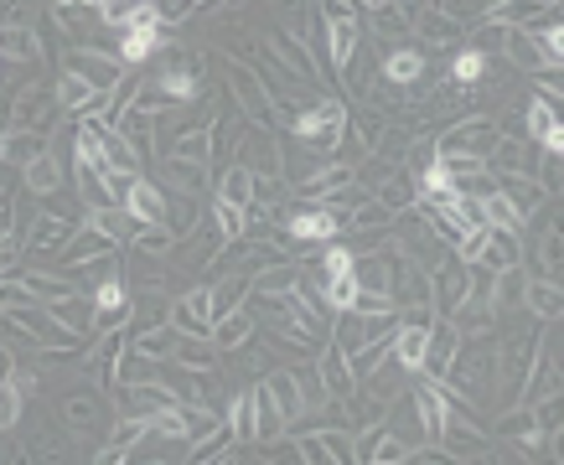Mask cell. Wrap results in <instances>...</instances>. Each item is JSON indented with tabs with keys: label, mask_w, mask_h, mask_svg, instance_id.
Segmentation results:
<instances>
[{
	"label": "cell",
	"mask_w": 564,
	"mask_h": 465,
	"mask_svg": "<svg viewBox=\"0 0 564 465\" xmlns=\"http://www.w3.org/2000/svg\"><path fill=\"white\" fill-rule=\"evenodd\" d=\"M0 315H5V321H11L26 342H37V347H47V351H79V347H89L79 331H68L58 315H52L47 306H37V300H32V306H16V310H0Z\"/></svg>",
	"instance_id": "1"
},
{
	"label": "cell",
	"mask_w": 564,
	"mask_h": 465,
	"mask_svg": "<svg viewBox=\"0 0 564 465\" xmlns=\"http://www.w3.org/2000/svg\"><path fill=\"white\" fill-rule=\"evenodd\" d=\"M321 21H327V62L337 73H348L357 47H363V26H357V11L342 5V0H321Z\"/></svg>",
	"instance_id": "2"
},
{
	"label": "cell",
	"mask_w": 564,
	"mask_h": 465,
	"mask_svg": "<svg viewBox=\"0 0 564 465\" xmlns=\"http://www.w3.org/2000/svg\"><path fill=\"white\" fill-rule=\"evenodd\" d=\"M492 140H497V124H486V119H461L456 130H446V135L430 140V145H435V160H486Z\"/></svg>",
	"instance_id": "3"
},
{
	"label": "cell",
	"mask_w": 564,
	"mask_h": 465,
	"mask_svg": "<svg viewBox=\"0 0 564 465\" xmlns=\"http://www.w3.org/2000/svg\"><path fill=\"white\" fill-rule=\"evenodd\" d=\"M62 73L83 78V83H94V88H115L119 78H125V62H119L115 47H73L68 62H62Z\"/></svg>",
	"instance_id": "4"
},
{
	"label": "cell",
	"mask_w": 564,
	"mask_h": 465,
	"mask_svg": "<svg viewBox=\"0 0 564 465\" xmlns=\"http://www.w3.org/2000/svg\"><path fill=\"white\" fill-rule=\"evenodd\" d=\"M228 78H234V98L244 104V115H249V124H259V130H274V119H280V109L270 104V94H265V83H259V73H249L244 62H228Z\"/></svg>",
	"instance_id": "5"
},
{
	"label": "cell",
	"mask_w": 564,
	"mask_h": 465,
	"mask_svg": "<svg viewBox=\"0 0 564 465\" xmlns=\"http://www.w3.org/2000/svg\"><path fill=\"white\" fill-rule=\"evenodd\" d=\"M337 233H342V223H337V213L327 202H301V213L285 217V238L291 243H331Z\"/></svg>",
	"instance_id": "6"
},
{
	"label": "cell",
	"mask_w": 564,
	"mask_h": 465,
	"mask_svg": "<svg viewBox=\"0 0 564 465\" xmlns=\"http://www.w3.org/2000/svg\"><path fill=\"white\" fill-rule=\"evenodd\" d=\"M471 264H486V270H513V264H524V243H518V228H497V223H486L477 233V259Z\"/></svg>",
	"instance_id": "7"
},
{
	"label": "cell",
	"mask_w": 564,
	"mask_h": 465,
	"mask_svg": "<svg viewBox=\"0 0 564 465\" xmlns=\"http://www.w3.org/2000/svg\"><path fill=\"white\" fill-rule=\"evenodd\" d=\"M316 378H321V388H327L337 404H352V398H357V372H352L348 351L337 347V342L316 351Z\"/></svg>",
	"instance_id": "8"
},
{
	"label": "cell",
	"mask_w": 564,
	"mask_h": 465,
	"mask_svg": "<svg viewBox=\"0 0 564 465\" xmlns=\"http://www.w3.org/2000/svg\"><path fill=\"white\" fill-rule=\"evenodd\" d=\"M125 213L136 217L140 228H166V192H161L156 181L136 176L130 192H125Z\"/></svg>",
	"instance_id": "9"
},
{
	"label": "cell",
	"mask_w": 564,
	"mask_h": 465,
	"mask_svg": "<svg viewBox=\"0 0 564 465\" xmlns=\"http://www.w3.org/2000/svg\"><path fill=\"white\" fill-rule=\"evenodd\" d=\"M115 393H119V414H136V419H156L161 408L172 404V388L140 383V378H125Z\"/></svg>",
	"instance_id": "10"
},
{
	"label": "cell",
	"mask_w": 564,
	"mask_h": 465,
	"mask_svg": "<svg viewBox=\"0 0 564 465\" xmlns=\"http://www.w3.org/2000/svg\"><path fill=\"white\" fill-rule=\"evenodd\" d=\"M73 233H79V223H73V217L42 213V217H32V228H26V249H37L42 259H58V249L73 238Z\"/></svg>",
	"instance_id": "11"
},
{
	"label": "cell",
	"mask_w": 564,
	"mask_h": 465,
	"mask_svg": "<svg viewBox=\"0 0 564 465\" xmlns=\"http://www.w3.org/2000/svg\"><path fill=\"white\" fill-rule=\"evenodd\" d=\"M528 135L544 145L549 160H560L564 155V130H560V104H549V98L533 94V104H528Z\"/></svg>",
	"instance_id": "12"
},
{
	"label": "cell",
	"mask_w": 564,
	"mask_h": 465,
	"mask_svg": "<svg viewBox=\"0 0 564 465\" xmlns=\"http://www.w3.org/2000/svg\"><path fill=\"white\" fill-rule=\"evenodd\" d=\"M430 326H435V321H430ZM430 326H425V321H404V315H399V326H393V342H389V357H393V362H399L404 372H420V362H425Z\"/></svg>",
	"instance_id": "13"
},
{
	"label": "cell",
	"mask_w": 564,
	"mask_h": 465,
	"mask_svg": "<svg viewBox=\"0 0 564 465\" xmlns=\"http://www.w3.org/2000/svg\"><path fill=\"white\" fill-rule=\"evenodd\" d=\"M47 130H21V124H0V166H26L47 151Z\"/></svg>",
	"instance_id": "14"
},
{
	"label": "cell",
	"mask_w": 564,
	"mask_h": 465,
	"mask_svg": "<svg viewBox=\"0 0 564 465\" xmlns=\"http://www.w3.org/2000/svg\"><path fill=\"white\" fill-rule=\"evenodd\" d=\"M161 181H166V196H202L208 192V166L197 160H176V155H161Z\"/></svg>",
	"instance_id": "15"
},
{
	"label": "cell",
	"mask_w": 564,
	"mask_h": 465,
	"mask_svg": "<svg viewBox=\"0 0 564 465\" xmlns=\"http://www.w3.org/2000/svg\"><path fill=\"white\" fill-rule=\"evenodd\" d=\"M234 160H238V166H249L254 176H280V171H285V155L274 151L270 130H254V135L238 140V155H234Z\"/></svg>",
	"instance_id": "16"
},
{
	"label": "cell",
	"mask_w": 564,
	"mask_h": 465,
	"mask_svg": "<svg viewBox=\"0 0 564 465\" xmlns=\"http://www.w3.org/2000/svg\"><path fill=\"white\" fill-rule=\"evenodd\" d=\"M104 253H115V243H109L98 228L83 223V233H73V238L58 249V270H83V264H94V259H104Z\"/></svg>",
	"instance_id": "17"
},
{
	"label": "cell",
	"mask_w": 564,
	"mask_h": 465,
	"mask_svg": "<svg viewBox=\"0 0 564 465\" xmlns=\"http://www.w3.org/2000/svg\"><path fill=\"white\" fill-rule=\"evenodd\" d=\"M213 151H218L213 124H187V130H176V135L166 140V151L161 155H176V160H197V166H208Z\"/></svg>",
	"instance_id": "18"
},
{
	"label": "cell",
	"mask_w": 564,
	"mask_h": 465,
	"mask_svg": "<svg viewBox=\"0 0 564 465\" xmlns=\"http://www.w3.org/2000/svg\"><path fill=\"white\" fill-rule=\"evenodd\" d=\"M352 181H357V171H352V166H321L316 176H306V181H295L291 192L301 196V202H327V196L348 192Z\"/></svg>",
	"instance_id": "19"
},
{
	"label": "cell",
	"mask_w": 564,
	"mask_h": 465,
	"mask_svg": "<svg viewBox=\"0 0 564 465\" xmlns=\"http://www.w3.org/2000/svg\"><path fill=\"white\" fill-rule=\"evenodd\" d=\"M456 342H461V331L450 326V321H440V315H435V326H430L425 362H420V372H425V378H446L450 357H456Z\"/></svg>",
	"instance_id": "20"
},
{
	"label": "cell",
	"mask_w": 564,
	"mask_h": 465,
	"mask_svg": "<svg viewBox=\"0 0 564 465\" xmlns=\"http://www.w3.org/2000/svg\"><path fill=\"white\" fill-rule=\"evenodd\" d=\"M151 83H156V88L172 98V104H192V98H202V78H197V62H172V68H161Z\"/></svg>",
	"instance_id": "21"
},
{
	"label": "cell",
	"mask_w": 564,
	"mask_h": 465,
	"mask_svg": "<svg viewBox=\"0 0 564 465\" xmlns=\"http://www.w3.org/2000/svg\"><path fill=\"white\" fill-rule=\"evenodd\" d=\"M285 414H280V404H274V393L270 383H259L254 388V445H270V440H280L285 434Z\"/></svg>",
	"instance_id": "22"
},
{
	"label": "cell",
	"mask_w": 564,
	"mask_h": 465,
	"mask_svg": "<svg viewBox=\"0 0 564 465\" xmlns=\"http://www.w3.org/2000/svg\"><path fill=\"white\" fill-rule=\"evenodd\" d=\"M161 41H166V32H161V26H125V32H119V62H125V68H136V62H145V58H156V47Z\"/></svg>",
	"instance_id": "23"
},
{
	"label": "cell",
	"mask_w": 564,
	"mask_h": 465,
	"mask_svg": "<svg viewBox=\"0 0 564 465\" xmlns=\"http://www.w3.org/2000/svg\"><path fill=\"white\" fill-rule=\"evenodd\" d=\"M486 68H492L486 47H461V52L450 58V73L446 78H450V88H456V94H471V88L486 78Z\"/></svg>",
	"instance_id": "24"
},
{
	"label": "cell",
	"mask_w": 564,
	"mask_h": 465,
	"mask_svg": "<svg viewBox=\"0 0 564 465\" xmlns=\"http://www.w3.org/2000/svg\"><path fill=\"white\" fill-rule=\"evenodd\" d=\"M254 331H259V321L249 315V306H234L228 315H218L213 321V347L218 351H234V347H244Z\"/></svg>",
	"instance_id": "25"
},
{
	"label": "cell",
	"mask_w": 564,
	"mask_h": 465,
	"mask_svg": "<svg viewBox=\"0 0 564 465\" xmlns=\"http://www.w3.org/2000/svg\"><path fill=\"white\" fill-rule=\"evenodd\" d=\"M274 58L285 62V68H291L295 78H301V83H321V68H316V58L312 52H306V41L295 37V32H285V37H274Z\"/></svg>",
	"instance_id": "26"
},
{
	"label": "cell",
	"mask_w": 564,
	"mask_h": 465,
	"mask_svg": "<svg viewBox=\"0 0 564 465\" xmlns=\"http://www.w3.org/2000/svg\"><path fill=\"white\" fill-rule=\"evenodd\" d=\"M503 52L524 73H544V68H554V62H544V52H539V41H533V32H524V26H503Z\"/></svg>",
	"instance_id": "27"
},
{
	"label": "cell",
	"mask_w": 564,
	"mask_h": 465,
	"mask_svg": "<svg viewBox=\"0 0 564 465\" xmlns=\"http://www.w3.org/2000/svg\"><path fill=\"white\" fill-rule=\"evenodd\" d=\"M420 78H425V52L393 47L389 58H384V83H393V88H414Z\"/></svg>",
	"instance_id": "28"
},
{
	"label": "cell",
	"mask_w": 564,
	"mask_h": 465,
	"mask_svg": "<svg viewBox=\"0 0 564 465\" xmlns=\"http://www.w3.org/2000/svg\"><path fill=\"white\" fill-rule=\"evenodd\" d=\"M409 32H414L420 41H430V47H450V41H461V37H467V32H461V26H456V21H450L446 11H440V5H430V11H420V21H414Z\"/></svg>",
	"instance_id": "29"
},
{
	"label": "cell",
	"mask_w": 564,
	"mask_h": 465,
	"mask_svg": "<svg viewBox=\"0 0 564 465\" xmlns=\"http://www.w3.org/2000/svg\"><path fill=\"white\" fill-rule=\"evenodd\" d=\"M21 181H26V192L32 196H52L62 187V166H58V155L52 151H42L37 160H26L21 166Z\"/></svg>",
	"instance_id": "30"
},
{
	"label": "cell",
	"mask_w": 564,
	"mask_h": 465,
	"mask_svg": "<svg viewBox=\"0 0 564 465\" xmlns=\"http://www.w3.org/2000/svg\"><path fill=\"white\" fill-rule=\"evenodd\" d=\"M42 58L47 52H42V41L26 26H16V21L0 26V62H42Z\"/></svg>",
	"instance_id": "31"
},
{
	"label": "cell",
	"mask_w": 564,
	"mask_h": 465,
	"mask_svg": "<svg viewBox=\"0 0 564 465\" xmlns=\"http://www.w3.org/2000/svg\"><path fill=\"white\" fill-rule=\"evenodd\" d=\"M172 362H181V368H192V372H218V347H213V336H176V351H172Z\"/></svg>",
	"instance_id": "32"
},
{
	"label": "cell",
	"mask_w": 564,
	"mask_h": 465,
	"mask_svg": "<svg viewBox=\"0 0 564 465\" xmlns=\"http://www.w3.org/2000/svg\"><path fill=\"white\" fill-rule=\"evenodd\" d=\"M83 223L104 233V238H109L115 249H125V243L136 238V233H130V223H136V217L125 213V207H115V202H109V207H89V217H83Z\"/></svg>",
	"instance_id": "33"
},
{
	"label": "cell",
	"mask_w": 564,
	"mask_h": 465,
	"mask_svg": "<svg viewBox=\"0 0 564 465\" xmlns=\"http://www.w3.org/2000/svg\"><path fill=\"white\" fill-rule=\"evenodd\" d=\"M265 383H270L274 404H280V414H285V425H295L301 414H312V408H306V393H301V383H295V372H270Z\"/></svg>",
	"instance_id": "34"
},
{
	"label": "cell",
	"mask_w": 564,
	"mask_h": 465,
	"mask_svg": "<svg viewBox=\"0 0 564 465\" xmlns=\"http://www.w3.org/2000/svg\"><path fill=\"white\" fill-rule=\"evenodd\" d=\"M524 306L533 310L539 321H560V279H539V274H528Z\"/></svg>",
	"instance_id": "35"
},
{
	"label": "cell",
	"mask_w": 564,
	"mask_h": 465,
	"mask_svg": "<svg viewBox=\"0 0 564 465\" xmlns=\"http://www.w3.org/2000/svg\"><path fill=\"white\" fill-rule=\"evenodd\" d=\"M301 285V270L295 264H265V270L249 279V295H291Z\"/></svg>",
	"instance_id": "36"
},
{
	"label": "cell",
	"mask_w": 564,
	"mask_h": 465,
	"mask_svg": "<svg viewBox=\"0 0 564 465\" xmlns=\"http://www.w3.org/2000/svg\"><path fill=\"white\" fill-rule=\"evenodd\" d=\"M213 196H223V202H234V207H244V213H249V207H254V171L234 160V166L223 171V181H218Z\"/></svg>",
	"instance_id": "37"
},
{
	"label": "cell",
	"mask_w": 564,
	"mask_h": 465,
	"mask_svg": "<svg viewBox=\"0 0 564 465\" xmlns=\"http://www.w3.org/2000/svg\"><path fill=\"white\" fill-rule=\"evenodd\" d=\"M176 336H181V331H176L172 321H161V326L140 331L136 342H130V351H140V357H156V362H166V357L176 351Z\"/></svg>",
	"instance_id": "38"
},
{
	"label": "cell",
	"mask_w": 564,
	"mask_h": 465,
	"mask_svg": "<svg viewBox=\"0 0 564 465\" xmlns=\"http://www.w3.org/2000/svg\"><path fill=\"white\" fill-rule=\"evenodd\" d=\"M94 310L98 315H130V295H125V279H119V274H104V279H98L94 285Z\"/></svg>",
	"instance_id": "39"
},
{
	"label": "cell",
	"mask_w": 564,
	"mask_h": 465,
	"mask_svg": "<svg viewBox=\"0 0 564 465\" xmlns=\"http://www.w3.org/2000/svg\"><path fill=\"white\" fill-rule=\"evenodd\" d=\"M21 279H26V290H32V300H37V306H52V300H62V295L79 290L68 274H42L37 270V274H21Z\"/></svg>",
	"instance_id": "40"
},
{
	"label": "cell",
	"mask_w": 564,
	"mask_h": 465,
	"mask_svg": "<svg viewBox=\"0 0 564 465\" xmlns=\"http://www.w3.org/2000/svg\"><path fill=\"white\" fill-rule=\"evenodd\" d=\"M228 429H234L238 445H254V388L249 393H234V404H228Z\"/></svg>",
	"instance_id": "41"
},
{
	"label": "cell",
	"mask_w": 564,
	"mask_h": 465,
	"mask_svg": "<svg viewBox=\"0 0 564 465\" xmlns=\"http://www.w3.org/2000/svg\"><path fill=\"white\" fill-rule=\"evenodd\" d=\"M197 202H202V196H166V228H172V238L197 228V217H202Z\"/></svg>",
	"instance_id": "42"
},
{
	"label": "cell",
	"mask_w": 564,
	"mask_h": 465,
	"mask_svg": "<svg viewBox=\"0 0 564 465\" xmlns=\"http://www.w3.org/2000/svg\"><path fill=\"white\" fill-rule=\"evenodd\" d=\"M357 279H352V270L348 274H337V279H327V306H331V315H337V310H352L357 306Z\"/></svg>",
	"instance_id": "43"
},
{
	"label": "cell",
	"mask_w": 564,
	"mask_h": 465,
	"mask_svg": "<svg viewBox=\"0 0 564 465\" xmlns=\"http://www.w3.org/2000/svg\"><path fill=\"white\" fill-rule=\"evenodd\" d=\"M404 461H414V445H409V440H399V434H384V440H378V450H373V461L368 465H404Z\"/></svg>",
	"instance_id": "44"
},
{
	"label": "cell",
	"mask_w": 564,
	"mask_h": 465,
	"mask_svg": "<svg viewBox=\"0 0 564 465\" xmlns=\"http://www.w3.org/2000/svg\"><path fill=\"white\" fill-rule=\"evenodd\" d=\"M16 419H21V388L5 378L0 383V429H16Z\"/></svg>",
	"instance_id": "45"
},
{
	"label": "cell",
	"mask_w": 564,
	"mask_h": 465,
	"mask_svg": "<svg viewBox=\"0 0 564 465\" xmlns=\"http://www.w3.org/2000/svg\"><path fill=\"white\" fill-rule=\"evenodd\" d=\"M62 414H68V425H73V429H89L98 419V398H89V393H83V398H68V408H62Z\"/></svg>",
	"instance_id": "46"
},
{
	"label": "cell",
	"mask_w": 564,
	"mask_h": 465,
	"mask_svg": "<svg viewBox=\"0 0 564 465\" xmlns=\"http://www.w3.org/2000/svg\"><path fill=\"white\" fill-rule=\"evenodd\" d=\"M151 5H156V16H161V32L176 26V21H187L197 11V0H151Z\"/></svg>",
	"instance_id": "47"
},
{
	"label": "cell",
	"mask_w": 564,
	"mask_h": 465,
	"mask_svg": "<svg viewBox=\"0 0 564 465\" xmlns=\"http://www.w3.org/2000/svg\"><path fill=\"white\" fill-rule=\"evenodd\" d=\"M316 434H321V445H327L331 461H342V465L352 461V434L348 429H316Z\"/></svg>",
	"instance_id": "48"
},
{
	"label": "cell",
	"mask_w": 564,
	"mask_h": 465,
	"mask_svg": "<svg viewBox=\"0 0 564 465\" xmlns=\"http://www.w3.org/2000/svg\"><path fill=\"white\" fill-rule=\"evenodd\" d=\"M16 306H32L26 279H5V274H0V310H16Z\"/></svg>",
	"instance_id": "49"
},
{
	"label": "cell",
	"mask_w": 564,
	"mask_h": 465,
	"mask_svg": "<svg viewBox=\"0 0 564 465\" xmlns=\"http://www.w3.org/2000/svg\"><path fill=\"white\" fill-rule=\"evenodd\" d=\"M352 259H357L352 249H337V243H331V249L321 253V279H337V274H348Z\"/></svg>",
	"instance_id": "50"
},
{
	"label": "cell",
	"mask_w": 564,
	"mask_h": 465,
	"mask_svg": "<svg viewBox=\"0 0 564 465\" xmlns=\"http://www.w3.org/2000/svg\"><path fill=\"white\" fill-rule=\"evenodd\" d=\"M295 455H301V461H312V465L331 461V455H327V445H321V434H316V429H306V434H295Z\"/></svg>",
	"instance_id": "51"
},
{
	"label": "cell",
	"mask_w": 564,
	"mask_h": 465,
	"mask_svg": "<svg viewBox=\"0 0 564 465\" xmlns=\"http://www.w3.org/2000/svg\"><path fill=\"white\" fill-rule=\"evenodd\" d=\"M11 372H16V357H11V351L0 347V383H5V378H11Z\"/></svg>",
	"instance_id": "52"
},
{
	"label": "cell",
	"mask_w": 564,
	"mask_h": 465,
	"mask_svg": "<svg viewBox=\"0 0 564 465\" xmlns=\"http://www.w3.org/2000/svg\"><path fill=\"white\" fill-rule=\"evenodd\" d=\"M363 11H384V5H393V0H357Z\"/></svg>",
	"instance_id": "53"
},
{
	"label": "cell",
	"mask_w": 564,
	"mask_h": 465,
	"mask_svg": "<svg viewBox=\"0 0 564 465\" xmlns=\"http://www.w3.org/2000/svg\"><path fill=\"white\" fill-rule=\"evenodd\" d=\"M197 5H202V0H197Z\"/></svg>",
	"instance_id": "54"
}]
</instances>
